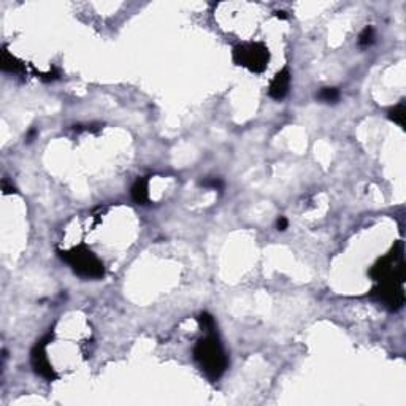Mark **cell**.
I'll use <instances>...</instances> for the list:
<instances>
[{
  "label": "cell",
  "mask_w": 406,
  "mask_h": 406,
  "mask_svg": "<svg viewBox=\"0 0 406 406\" xmlns=\"http://www.w3.org/2000/svg\"><path fill=\"white\" fill-rule=\"evenodd\" d=\"M194 359L200 365L205 375L213 381L223 376L229 363L223 344H220L217 335H214V331H210L208 337L197 341L194 348Z\"/></svg>",
  "instance_id": "6da1fadb"
},
{
  "label": "cell",
  "mask_w": 406,
  "mask_h": 406,
  "mask_svg": "<svg viewBox=\"0 0 406 406\" xmlns=\"http://www.w3.org/2000/svg\"><path fill=\"white\" fill-rule=\"evenodd\" d=\"M59 255L73 268V272L83 278L98 279L105 275L102 261L84 244H78L68 251H59Z\"/></svg>",
  "instance_id": "7a4b0ae2"
},
{
  "label": "cell",
  "mask_w": 406,
  "mask_h": 406,
  "mask_svg": "<svg viewBox=\"0 0 406 406\" xmlns=\"http://www.w3.org/2000/svg\"><path fill=\"white\" fill-rule=\"evenodd\" d=\"M233 62L240 67L248 68L254 73H262L270 60V53L264 43H243L237 45L232 51Z\"/></svg>",
  "instance_id": "3957f363"
},
{
  "label": "cell",
  "mask_w": 406,
  "mask_h": 406,
  "mask_svg": "<svg viewBox=\"0 0 406 406\" xmlns=\"http://www.w3.org/2000/svg\"><path fill=\"white\" fill-rule=\"evenodd\" d=\"M51 340H53V334L49 331V334H46L42 340L36 341V344L32 349V357H30V362H32V366L35 368V372L48 381H53L57 378L51 363H49V360L46 357V351H45L46 344Z\"/></svg>",
  "instance_id": "277c9868"
},
{
  "label": "cell",
  "mask_w": 406,
  "mask_h": 406,
  "mask_svg": "<svg viewBox=\"0 0 406 406\" xmlns=\"http://www.w3.org/2000/svg\"><path fill=\"white\" fill-rule=\"evenodd\" d=\"M372 297L383 302L392 311L400 310L404 303L403 287L401 284H397V282H381L376 289H373Z\"/></svg>",
  "instance_id": "5b68a950"
},
{
  "label": "cell",
  "mask_w": 406,
  "mask_h": 406,
  "mask_svg": "<svg viewBox=\"0 0 406 406\" xmlns=\"http://www.w3.org/2000/svg\"><path fill=\"white\" fill-rule=\"evenodd\" d=\"M289 88H290V71L286 67L281 71H278L272 83H270L268 95L275 98V100H282L289 94Z\"/></svg>",
  "instance_id": "8992f818"
},
{
  "label": "cell",
  "mask_w": 406,
  "mask_h": 406,
  "mask_svg": "<svg viewBox=\"0 0 406 406\" xmlns=\"http://www.w3.org/2000/svg\"><path fill=\"white\" fill-rule=\"evenodd\" d=\"M132 199L138 205H146L150 200V192H147V179L146 178H138L132 186Z\"/></svg>",
  "instance_id": "52a82bcc"
},
{
  "label": "cell",
  "mask_w": 406,
  "mask_h": 406,
  "mask_svg": "<svg viewBox=\"0 0 406 406\" xmlns=\"http://www.w3.org/2000/svg\"><path fill=\"white\" fill-rule=\"evenodd\" d=\"M2 70L10 71V73H18L22 70V65L19 64V60L11 56L5 48L2 49Z\"/></svg>",
  "instance_id": "ba28073f"
},
{
  "label": "cell",
  "mask_w": 406,
  "mask_h": 406,
  "mask_svg": "<svg viewBox=\"0 0 406 406\" xmlns=\"http://www.w3.org/2000/svg\"><path fill=\"white\" fill-rule=\"evenodd\" d=\"M389 119L393 121L395 124H398L400 127H404V121H406V108H404V102H400L397 106H393L389 112Z\"/></svg>",
  "instance_id": "9c48e42d"
},
{
  "label": "cell",
  "mask_w": 406,
  "mask_h": 406,
  "mask_svg": "<svg viewBox=\"0 0 406 406\" xmlns=\"http://www.w3.org/2000/svg\"><path fill=\"white\" fill-rule=\"evenodd\" d=\"M316 97L317 100H321L324 103H337L340 98V91L337 88H322Z\"/></svg>",
  "instance_id": "30bf717a"
},
{
  "label": "cell",
  "mask_w": 406,
  "mask_h": 406,
  "mask_svg": "<svg viewBox=\"0 0 406 406\" xmlns=\"http://www.w3.org/2000/svg\"><path fill=\"white\" fill-rule=\"evenodd\" d=\"M373 42H375V30H373V27L368 26L363 29V32L359 36V46L368 48L370 45H373Z\"/></svg>",
  "instance_id": "8fae6325"
},
{
  "label": "cell",
  "mask_w": 406,
  "mask_h": 406,
  "mask_svg": "<svg viewBox=\"0 0 406 406\" xmlns=\"http://www.w3.org/2000/svg\"><path fill=\"white\" fill-rule=\"evenodd\" d=\"M199 324H200V327L205 331H208V334H210V331H213L214 330V325H216L214 317L210 313H202L200 317H199Z\"/></svg>",
  "instance_id": "7c38bea8"
},
{
  "label": "cell",
  "mask_w": 406,
  "mask_h": 406,
  "mask_svg": "<svg viewBox=\"0 0 406 406\" xmlns=\"http://www.w3.org/2000/svg\"><path fill=\"white\" fill-rule=\"evenodd\" d=\"M202 186L203 188H211V189H223L224 188V182L220 181L219 178H211V179H205L202 181Z\"/></svg>",
  "instance_id": "4fadbf2b"
},
{
  "label": "cell",
  "mask_w": 406,
  "mask_h": 406,
  "mask_svg": "<svg viewBox=\"0 0 406 406\" xmlns=\"http://www.w3.org/2000/svg\"><path fill=\"white\" fill-rule=\"evenodd\" d=\"M276 227H278V230H281V232H282V230H286V229L289 227V220H287L286 217H282V216H281V217L278 219V223H276Z\"/></svg>",
  "instance_id": "5bb4252c"
},
{
  "label": "cell",
  "mask_w": 406,
  "mask_h": 406,
  "mask_svg": "<svg viewBox=\"0 0 406 406\" xmlns=\"http://www.w3.org/2000/svg\"><path fill=\"white\" fill-rule=\"evenodd\" d=\"M42 78L45 81H51V80H56L57 78V73L56 71H49V73H46V75H42Z\"/></svg>",
  "instance_id": "9a60e30c"
},
{
  "label": "cell",
  "mask_w": 406,
  "mask_h": 406,
  "mask_svg": "<svg viewBox=\"0 0 406 406\" xmlns=\"http://www.w3.org/2000/svg\"><path fill=\"white\" fill-rule=\"evenodd\" d=\"M275 15H276V18H279V19H287V13L286 11H275Z\"/></svg>",
  "instance_id": "2e32d148"
}]
</instances>
